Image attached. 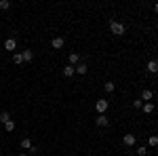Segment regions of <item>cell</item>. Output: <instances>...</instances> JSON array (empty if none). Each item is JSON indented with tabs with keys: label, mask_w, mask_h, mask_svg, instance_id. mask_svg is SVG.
<instances>
[{
	"label": "cell",
	"mask_w": 158,
	"mask_h": 156,
	"mask_svg": "<svg viewBox=\"0 0 158 156\" xmlns=\"http://www.w3.org/2000/svg\"><path fill=\"white\" fill-rule=\"evenodd\" d=\"M110 32H112V34H116V36H124L127 27H124V23H122V21L112 19V21H110Z\"/></svg>",
	"instance_id": "obj_1"
},
{
	"label": "cell",
	"mask_w": 158,
	"mask_h": 156,
	"mask_svg": "<svg viewBox=\"0 0 158 156\" xmlns=\"http://www.w3.org/2000/svg\"><path fill=\"white\" fill-rule=\"evenodd\" d=\"M122 144L129 145V148H133V145L137 144V135H133V133H124V135H122Z\"/></svg>",
	"instance_id": "obj_2"
},
{
	"label": "cell",
	"mask_w": 158,
	"mask_h": 156,
	"mask_svg": "<svg viewBox=\"0 0 158 156\" xmlns=\"http://www.w3.org/2000/svg\"><path fill=\"white\" fill-rule=\"evenodd\" d=\"M108 99H97L95 101V110H97V114H106L108 112Z\"/></svg>",
	"instance_id": "obj_3"
},
{
	"label": "cell",
	"mask_w": 158,
	"mask_h": 156,
	"mask_svg": "<svg viewBox=\"0 0 158 156\" xmlns=\"http://www.w3.org/2000/svg\"><path fill=\"white\" fill-rule=\"evenodd\" d=\"M63 44H65V38H63V36H55V38H51V47L55 48V51L63 48Z\"/></svg>",
	"instance_id": "obj_4"
},
{
	"label": "cell",
	"mask_w": 158,
	"mask_h": 156,
	"mask_svg": "<svg viewBox=\"0 0 158 156\" xmlns=\"http://www.w3.org/2000/svg\"><path fill=\"white\" fill-rule=\"evenodd\" d=\"M95 124H97L99 129H106V127L110 124V118L106 116V114H99L97 118H95Z\"/></svg>",
	"instance_id": "obj_5"
},
{
	"label": "cell",
	"mask_w": 158,
	"mask_h": 156,
	"mask_svg": "<svg viewBox=\"0 0 158 156\" xmlns=\"http://www.w3.org/2000/svg\"><path fill=\"white\" fill-rule=\"evenodd\" d=\"M152 97H154L152 89H143V91H141V97H139V99H141L143 103H148V101H152Z\"/></svg>",
	"instance_id": "obj_6"
},
{
	"label": "cell",
	"mask_w": 158,
	"mask_h": 156,
	"mask_svg": "<svg viewBox=\"0 0 158 156\" xmlns=\"http://www.w3.org/2000/svg\"><path fill=\"white\" fill-rule=\"evenodd\" d=\"M21 55H23V63H32L34 61V51H30V48L21 51Z\"/></svg>",
	"instance_id": "obj_7"
},
{
	"label": "cell",
	"mask_w": 158,
	"mask_h": 156,
	"mask_svg": "<svg viewBox=\"0 0 158 156\" xmlns=\"http://www.w3.org/2000/svg\"><path fill=\"white\" fill-rule=\"evenodd\" d=\"M68 63L76 68V65L80 63V55H78V53H70V55H68Z\"/></svg>",
	"instance_id": "obj_8"
},
{
	"label": "cell",
	"mask_w": 158,
	"mask_h": 156,
	"mask_svg": "<svg viewBox=\"0 0 158 156\" xmlns=\"http://www.w3.org/2000/svg\"><path fill=\"white\" fill-rule=\"evenodd\" d=\"M4 48H6V51H15V48H17V40H15V38H6V40H4Z\"/></svg>",
	"instance_id": "obj_9"
},
{
	"label": "cell",
	"mask_w": 158,
	"mask_h": 156,
	"mask_svg": "<svg viewBox=\"0 0 158 156\" xmlns=\"http://www.w3.org/2000/svg\"><path fill=\"white\" fill-rule=\"evenodd\" d=\"M74 74H76V68H74V65H70V63H68V65H65V68H63V76H65V78H72Z\"/></svg>",
	"instance_id": "obj_10"
},
{
	"label": "cell",
	"mask_w": 158,
	"mask_h": 156,
	"mask_svg": "<svg viewBox=\"0 0 158 156\" xmlns=\"http://www.w3.org/2000/svg\"><path fill=\"white\" fill-rule=\"evenodd\" d=\"M86 72H89V68H86V63H85V61H80V63L76 65V74H80V76H85Z\"/></svg>",
	"instance_id": "obj_11"
},
{
	"label": "cell",
	"mask_w": 158,
	"mask_h": 156,
	"mask_svg": "<svg viewBox=\"0 0 158 156\" xmlns=\"http://www.w3.org/2000/svg\"><path fill=\"white\" fill-rule=\"evenodd\" d=\"M146 68H148V72H150V74H156V72H158V63H156L154 59H150V61H148V65H146Z\"/></svg>",
	"instance_id": "obj_12"
},
{
	"label": "cell",
	"mask_w": 158,
	"mask_h": 156,
	"mask_svg": "<svg viewBox=\"0 0 158 156\" xmlns=\"http://www.w3.org/2000/svg\"><path fill=\"white\" fill-rule=\"evenodd\" d=\"M13 63H15V65H21V63H23V55H21V51H17V53L13 55Z\"/></svg>",
	"instance_id": "obj_13"
},
{
	"label": "cell",
	"mask_w": 158,
	"mask_h": 156,
	"mask_svg": "<svg viewBox=\"0 0 158 156\" xmlns=\"http://www.w3.org/2000/svg\"><path fill=\"white\" fill-rule=\"evenodd\" d=\"M148 145H150V148H156L158 145V135H150V137H148Z\"/></svg>",
	"instance_id": "obj_14"
},
{
	"label": "cell",
	"mask_w": 158,
	"mask_h": 156,
	"mask_svg": "<svg viewBox=\"0 0 158 156\" xmlns=\"http://www.w3.org/2000/svg\"><path fill=\"white\" fill-rule=\"evenodd\" d=\"M30 148H32V139L30 137H23L21 139V150H30Z\"/></svg>",
	"instance_id": "obj_15"
},
{
	"label": "cell",
	"mask_w": 158,
	"mask_h": 156,
	"mask_svg": "<svg viewBox=\"0 0 158 156\" xmlns=\"http://www.w3.org/2000/svg\"><path fill=\"white\" fill-rule=\"evenodd\" d=\"M9 120H11V114H9L6 110H2V112H0V122L4 124V122H9Z\"/></svg>",
	"instance_id": "obj_16"
},
{
	"label": "cell",
	"mask_w": 158,
	"mask_h": 156,
	"mask_svg": "<svg viewBox=\"0 0 158 156\" xmlns=\"http://www.w3.org/2000/svg\"><path fill=\"white\" fill-rule=\"evenodd\" d=\"M103 89H106V93H114V89H116V84L112 82V80H108V82L103 84Z\"/></svg>",
	"instance_id": "obj_17"
},
{
	"label": "cell",
	"mask_w": 158,
	"mask_h": 156,
	"mask_svg": "<svg viewBox=\"0 0 158 156\" xmlns=\"http://www.w3.org/2000/svg\"><path fill=\"white\" fill-rule=\"evenodd\" d=\"M143 112H146V114H152V112H154V103H152V101H148V103H143Z\"/></svg>",
	"instance_id": "obj_18"
},
{
	"label": "cell",
	"mask_w": 158,
	"mask_h": 156,
	"mask_svg": "<svg viewBox=\"0 0 158 156\" xmlns=\"http://www.w3.org/2000/svg\"><path fill=\"white\" fill-rule=\"evenodd\" d=\"M15 127H17V124H15V120H9V122H4V131H15Z\"/></svg>",
	"instance_id": "obj_19"
},
{
	"label": "cell",
	"mask_w": 158,
	"mask_h": 156,
	"mask_svg": "<svg viewBox=\"0 0 158 156\" xmlns=\"http://www.w3.org/2000/svg\"><path fill=\"white\" fill-rule=\"evenodd\" d=\"M11 9V2L9 0H0V11H9Z\"/></svg>",
	"instance_id": "obj_20"
},
{
	"label": "cell",
	"mask_w": 158,
	"mask_h": 156,
	"mask_svg": "<svg viewBox=\"0 0 158 156\" xmlns=\"http://www.w3.org/2000/svg\"><path fill=\"white\" fill-rule=\"evenodd\" d=\"M137 156H148V148L146 145H139V148H137Z\"/></svg>",
	"instance_id": "obj_21"
},
{
	"label": "cell",
	"mask_w": 158,
	"mask_h": 156,
	"mask_svg": "<svg viewBox=\"0 0 158 156\" xmlns=\"http://www.w3.org/2000/svg\"><path fill=\"white\" fill-rule=\"evenodd\" d=\"M133 108H135V110L143 108V101H141V99H135V101H133Z\"/></svg>",
	"instance_id": "obj_22"
},
{
	"label": "cell",
	"mask_w": 158,
	"mask_h": 156,
	"mask_svg": "<svg viewBox=\"0 0 158 156\" xmlns=\"http://www.w3.org/2000/svg\"><path fill=\"white\" fill-rule=\"evenodd\" d=\"M154 11H156V13H158V2H156V4H154Z\"/></svg>",
	"instance_id": "obj_23"
},
{
	"label": "cell",
	"mask_w": 158,
	"mask_h": 156,
	"mask_svg": "<svg viewBox=\"0 0 158 156\" xmlns=\"http://www.w3.org/2000/svg\"><path fill=\"white\" fill-rule=\"evenodd\" d=\"M17 156H27V154H25V152H19V154H17Z\"/></svg>",
	"instance_id": "obj_24"
},
{
	"label": "cell",
	"mask_w": 158,
	"mask_h": 156,
	"mask_svg": "<svg viewBox=\"0 0 158 156\" xmlns=\"http://www.w3.org/2000/svg\"><path fill=\"white\" fill-rule=\"evenodd\" d=\"M154 61H156V63H158V57H156V59H154Z\"/></svg>",
	"instance_id": "obj_25"
},
{
	"label": "cell",
	"mask_w": 158,
	"mask_h": 156,
	"mask_svg": "<svg viewBox=\"0 0 158 156\" xmlns=\"http://www.w3.org/2000/svg\"><path fill=\"white\" fill-rule=\"evenodd\" d=\"M156 27H158V21H156Z\"/></svg>",
	"instance_id": "obj_26"
}]
</instances>
